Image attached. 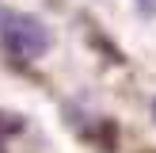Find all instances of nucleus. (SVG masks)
<instances>
[{
	"label": "nucleus",
	"mask_w": 156,
	"mask_h": 153,
	"mask_svg": "<svg viewBox=\"0 0 156 153\" xmlns=\"http://www.w3.org/2000/svg\"><path fill=\"white\" fill-rule=\"evenodd\" d=\"M137 8H141L145 15H156V0H137Z\"/></svg>",
	"instance_id": "nucleus-3"
},
{
	"label": "nucleus",
	"mask_w": 156,
	"mask_h": 153,
	"mask_svg": "<svg viewBox=\"0 0 156 153\" xmlns=\"http://www.w3.org/2000/svg\"><path fill=\"white\" fill-rule=\"evenodd\" d=\"M0 46L12 61H38L50 54L53 35L38 15L15 12V8H0Z\"/></svg>",
	"instance_id": "nucleus-1"
},
{
	"label": "nucleus",
	"mask_w": 156,
	"mask_h": 153,
	"mask_svg": "<svg viewBox=\"0 0 156 153\" xmlns=\"http://www.w3.org/2000/svg\"><path fill=\"white\" fill-rule=\"evenodd\" d=\"M23 130H27V119H23V115H15V111H4V107H0V149H4L8 142H15Z\"/></svg>",
	"instance_id": "nucleus-2"
},
{
	"label": "nucleus",
	"mask_w": 156,
	"mask_h": 153,
	"mask_svg": "<svg viewBox=\"0 0 156 153\" xmlns=\"http://www.w3.org/2000/svg\"><path fill=\"white\" fill-rule=\"evenodd\" d=\"M152 119H156V99H152Z\"/></svg>",
	"instance_id": "nucleus-4"
}]
</instances>
